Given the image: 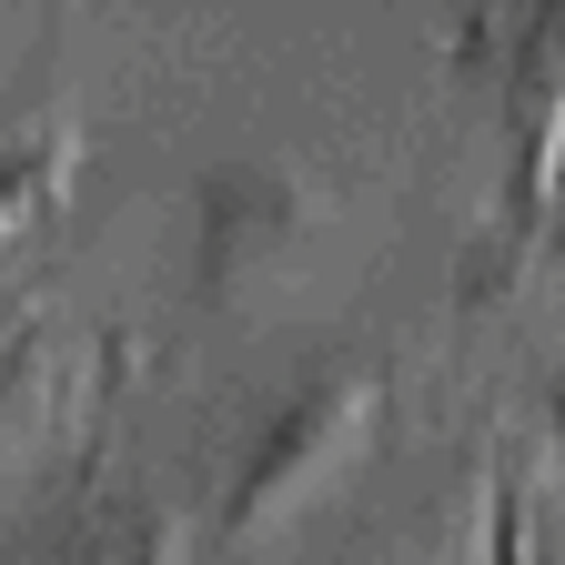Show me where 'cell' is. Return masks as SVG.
Returning <instances> with one entry per match:
<instances>
[{"mask_svg":"<svg viewBox=\"0 0 565 565\" xmlns=\"http://www.w3.org/2000/svg\"><path fill=\"white\" fill-rule=\"evenodd\" d=\"M384 404V353H323L294 384L273 394V414L253 424V445L233 465V494H223V535L303 505V494L343 465V445H364V424Z\"/></svg>","mask_w":565,"mask_h":565,"instance_id":"6da1fadb","label":"cell"},{"mask_svg":"<svg viewBox=\"0 0 565 565\" xmlns=\"http://www.w3.org/2000/svg\"><path fill=\"white\" fill-rule=\"evenodd\" d=\"M303 223H313V192H303L294 172H273V162L212 172V182H202V294H233V282H243L253 263H273Z\"/></svg>","mask_w":565,"mask_h":565,"instance_id":"7a4b0ae2","label":"cell"},{"mask_svg":"<svg viewBox=\"0 0 565 565\" xmlns=\"http://www.w3.org/2000/svg\"><path fill=\"white\" fill-rule=\"evenodd\" d=\"M535 253L565 263V162H555V192H545V223H535Z\"/></svg>","mask_w":565,"mask_h":565,"instance_id":"3957f363","label":"cell"}]
</instances>
